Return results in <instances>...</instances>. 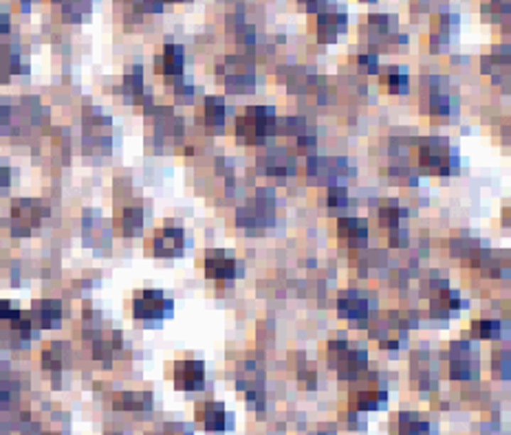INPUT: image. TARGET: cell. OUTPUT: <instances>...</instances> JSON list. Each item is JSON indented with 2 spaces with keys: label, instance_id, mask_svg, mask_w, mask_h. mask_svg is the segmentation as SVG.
Segmentation results:
<instances>
[{
  "label": "cell",
  "instance_id": "cell-15",
  "mask_svg": "<svg viewBox=\"0 0 511 435\" xmlns=\"http://www.w3.org/2000/svg\"><path fill=\"white\" fill-rule=\"evenodd\" d=\"M474 334L478 338H494L498 334V324L496 321H476L474 324Z\"/></svg>",
  "mask_w": 511,
  "mask_h": 435
},
{
  "label": "cell",
  "instance_id": "cell-7",
  "mask_svg": "<svg viewBox=\"0 0 511 435\" xmlns=\"http://www.w3.org/2000/svg\"><path fill=\"white\" fill-rule=\"evenodd\" d=\"M196 416L208 431H220L225 426V407L220 402H201L196 407Z\"/></svg>",
  "mask_w": 511,
  "mask_h": 435
},
{
  "label": "cell",
  "instance_id": "cell-13",
  "mask_svg": "<svg viewBox=\"0 0 511 435\" xmlns=\"http://www.w3.org/2000/svg\"><path fill=\"white\" fill-rule=\"evenodd\" d=\"M225 121V106L220 99H208L205 101V123L208 126H223Z\"/></svg>",
  "mask_w": 511,
  "mask_h": 435
},
{
  "label": "cell",
  "instance_id": "cell-20",
  "mask_svg": "<svg viewBox=\"0 0 511 435\" xmlns=\"http://www.w3.org/2000/svg\"><path fill=\"white\" fill-rule=\"evenodd\" d=\"M302 3L311 5V9H316V0H302Z\"/></svg>",
  "mask_w": 511,
  "mask_h": 435
},
{
  "label": "cell",
  "instance_id": "cell-16",
  "mask_svg": "<svg viewBox=\"0 0 511 435\" xmlns=\"http://www.w3.org/2000/svg\"><path fill=\"white\" fill-rule=\"evenodd\" d=\"M124 228H126V233H132V231H139V226H141V211L139 209H126L124 214Z\"/></svg>",
  "mask_w": 511,
  "mask_h": 435
},
{
  "label": "cell",
  "instance_id": "cell-2",
  "mask_svg": "<svg viewBox=\"0 0 511 435\" xmlns=\"http://www.w3.org/2000/svg\"><path fill=\"white\" fill-rule=\"evenodd\" d=\"M172 312V302L166 299L161 290H144L137 292L132 302V316L141 321H159L166 314Z\"/></svg>",
  "mask_w": 511,
  "mask_h": 435
},
{
  "label": "cell",
  "instance_id": "cell-9",
  "mask_svg": "<svg viewBox=\"0 0 511 435\" xmlns=\"http://www.w3.org/2000/svg\"><path fill=\"white\" fill-rule=\"evenodd\" d=\"M366 368V352H346L340 354V374L342 378H357Z\"/></svg>",
  "mask_w": 511,
  "mask_h": 435
},
{
  "label": "cell",
  "instance_id": "cell-5",
  "mask_svg": "<svg viewBox=\"0 0 511 435\" xmlns=\"http://www.w3.org/2000/svg\"><path fill=\"white\" fill-rule=\"evenodd\" d=\"M205 272L208 277H214V280H232L236 275V260L227 250H208Z\"/></svg>",
  "mask_w": 511,
  "mask_h": 435
},
{
  "label": "cell",
  "instance_id": "cell-17",
  "mask_svg": "<svg viewBox=\"0 0 511 435\" xmlns=\"http://www.w3.org/2000/svg\"><path fill=\"white\" fill-rule=\"evenodd\" d=\"M388 84H390V90H392V93H408V77L402 73V75H390L388 77Z\"/></svg>",
  "mask_w": 511,
  "mask_h": 435
},
{
  "label": "cell",
  "instance_id": "cell-8",
  "mask_svg": "<svg viewBox=\"0 0 511 435\" xmlns=\"http://www.w3.org/2000/svg\"><path fill=\"white\" fill-rule=\"evenodd\" d=\"M157 71L168 75V77L181 75L183 73V51H181V47H176V44H168L163 55L157 60Z\"/></svg>",
  "mask_w": 511,
  "mask_h": 435
},
{
  "label": "cell",
  "instance_id": "cell-6",
  "mask_svg": "<svg viewBox=\"0 0 511 435\" xmlns=\"http://www.w3.org/2000/svg\"><path fill=\"white\" fill-rule=\"evenodd\" d=\"M31 324L38 328H53L60 324L62 319V304L53 302V299H44V302H36L31 312Z\"/></svg>",
  "mask_w": 511,
  "mask_h": 435
},
{
  "label": "cell",
  "instance_id": "cell-18",
  "mask_svg": "<svg viewBox=\"0 0 511 435\" xmlns=\"http://www.w3.org/2000/svg\"><path fill=\"white\" fill-rule=\"evenodd\" d=\"M397 214H399L397 204H388V207H382V209H380L382 224H386V226H397Z\"/></svg>",
  "mask_w": 511,
  "mask_h": 435
},
{
  "label": "cell",
  "instance_id": "cell-14",
  "mask_svg": "<svg viewBox=\"0 0 511 435\" xmlns=\"http://www.w3.org/2000/svg\"><path fill=\"white\" fill-rule=\"evenodd\" d=\"M399 435H428V424L419 422L416 418H410V416H402Z\"/></svg>",
  "mask_w": 511,
  "mask_h": 435
},
{
  "label": "cell",
  "instance_id": "cell-3",
  "mask_svg": "<svg viewBox=\"0 0 511 435\" xmlns=\"http://www.w3.org/2000/svg\"><path fill=\"white\" fill-rule=\"evenodd\" d=\"M205 370H203V363L198 360H179L174 365V385L176 389H201L203 387V380H205Z\"/></svg>",
  "mask_w": 511,
  "mask_h": 435
},
{
  "label": "cell",
  "instance_id": "cell-19",
  "mask_svg": "<svg viewBox=\"0 0 511 435\" xmlns=\"http://www.w3.org/2000/svg\"><path fill=\"white\" fill-rule=\"evenodd\" d=\"M346 202V192L344 189H330V204H342Z\"/></svg>",
  "mask_w": 511,
  "mask_h": 435
},
{
  "label": "cell",
  "instance_id": "cell-10",
  "mask_svg": "<svg viewBox=\"0 0 511 435\" xmlns=\"http://www.w3.org/2000/svg\"><path fill=\"white\" fill-rule=\"evenodd\" d=\"M340 233L342 238H346L350 244H364L366 238H368V226L364 220L360 218H344L340 220Z\"/></svg>",
  "mask_w": 511,
  "mask_h": 435
},
{
  "label": "cell",
  "instance_id": "cell-1",
  "mask_svg": "<svg viewBox=\"0 0 511 435\" xmlns=\"http://www.w3.org/2000/svg\"><path fill=\"white\" fill-rule=\"evenodd\" d=\"M236 130L245 136L247 143H260L274 130V108L267 106L247 108L245 114L236 119Z\"/></svg>",
  "mask_w": 511,
  "mask_h": 435
},
{
  "label": "cell",
  "instance_id": "cell-12",
  "mask_svg": "<svg viewBox=\"0 0 511 435\" xmlns=\"http://www.w3.org/2000/svg\"><path fill=\"white\" fill-rule=\"evenodd\" d=\"M344 16H333V13H322L320 16V40L322 42H333L335 35L344 29Z\"/></svg>",
  "mask_w": 511,
  "mask_h": 435
},
{
  "label": "cell",
  "instance_id": "cell-11",
  "mask_svg": "<svg viewBox=\"0 0 511 435\" xmlns=\"http://www.w3.org/2000/svg\"><path fill=\"white\" fill-rule=\"evenodd\" d=\"M366 314H368V304L364 299H357L355 294H346L340 299V316L360 321Z\"/></svg>",
  "mask_w": 511,
  "mask_h": 435
},
{
  "label": "cell",
  "instance_id": "cell-4",
  "mask_svg": "<svg viewBox=\"0 0 511 435\" xmlns=\"http://www.w3.org/2000/svg\"><path fill=\"white\" fill-rule=\"evenodd\" d=\"M152 250L157 258L179 255L183 250V231L181 228H159L152 240Z\"/></svg>",
  "mask_w": 511,
  "mask_h": 435
}]
</instances>
